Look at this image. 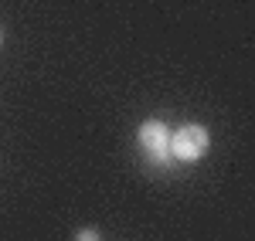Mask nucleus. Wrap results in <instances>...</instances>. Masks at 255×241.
Masks as SVG:
<instances>
[{"label": "nucleus", "instance_id": "obj_3", "mask_svg": "<svg viewBox=\"0 0 255 241\" xmlns=\"http://www.w3.org/2000/svg\"><path fill=\"white\" fill-rule=\"evenodd\" d=\"M75 241H102V235H99L96 228H82L79 235H75Z\"/></svg>", "mask_w": 255, "mask_h": 241}, {"label": "nucleus", "instance_id": "obj_4", "mask_svg": "<svg viewBox=\"0 0 255 241\" xmlns=\"http://www.w3.org/2000/svg\"><path fill=\"white\" fill-rule=\"evenodd\" d=\"M0 44H3V34H0Z\"/></svg>", "mask_w": 255, "mask_h": 241}, {"label": "nucleus", "instance_id": "obj_2", "mask_svg": "<svg viewBox=\"0 0 255 241\" xmlns=\"http://www.w3.org/2000/svg\"><path fill=\"white\" fill-rule=\"evenodd\" d=\"M208 146H211L208 129L197 126V122H187V126H180L177 133H170V160L197 163L204 153H208Z\"/></svg>", "mask_w": 255, "mask_h": 241}, {"label": "nucleus", "instance_id": "obj_1", "mask_svg": "<svg viewBox=\"0 0 255 241\" xmlns=\"http://www.w3.org/2000/svg\"><path fill=\"white\" fill-rule=\"evenodd\" d=\"M136 143H139V150H143V157H146V163H153L157 170H163V166L174 163L170 160V129L160 119L143 122L136 129Z\"/></svg>", "mask_w": 255, "mask_h": 241}]
</instances>
